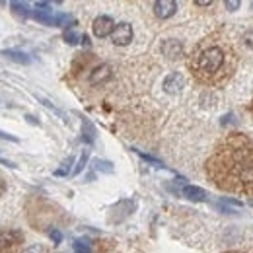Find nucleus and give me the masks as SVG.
<instances>
[{"instance_id": "obj_25", "label": "nucleus", "mask_w": 253, "mask_h": 253, "mask_svg": "<svg viewBox=\"0 0 253 253\" xmlns=\"http://www.w3.org/2000/svg\"><path fill=\"white\" fill-rule=\"evenodd\" d=\"M26 119H28V121H30L32 125H39V121H37L35 117H32V115H26Z\"/></svg>"}, {"instance_id": "obj_16", "label": "nucleus", "mask_w": 253, "mask_h": 253, "mask_svg": "<svg viewBox=\"0 0 253 253\" xmlns=\"http://www.w3.org/2000/svg\"><path fill=\"white\" fill-rule=\"evenodd\" d=\"M63 37H64V41H66V43H70V45H76V43H80V41H82V35H78V33L72 32V30H66Z\"/></svg>"}, {"instance_id": "obj_20", "label": "nucleus", "mask_w": 253, "mask_h": 253, "mask_svg": "<svg viewBox=\"0 0 253 253\" xmlns=\"http://www.w3.org/2000/svg\"><path fill=\"white\" fill-rule=\"evenodd\" d=\"M49 238L53 240V244H55V246H59V244L63 242V234H61L57 228H51V230H49Z\"/></svg>"}, {"instance_id": "obj_18", "label": "nucleus", "mask_w": 253, "mask_h": 253, "mask_svg": "<svg viewBox=\"0 0 253 253\" xmlns=\"http://www.w3.org/2000/svg\"><path fill=\"white\" fill-rule=\"evenodd\" d=\"M70 166H72V158H68L66 162H63V166H61L59 169H55V175H59V177L68 175V173H70Z\"/></svg>"}, {"instance_id": "obj_24", "label": "nucleus", "mask_w": 253, "mask_h": 253, "mask_svg": "<svg viewBox=\"0 0 253 253\" xmlns=\"http://www.w3.org/2000/svg\"><path fill=\"white\" fill-rule=\"evenodd\" d=\"M0 138H6V140H10V142H18V136L8 134V132H2V130H0Z\"/></svg>"}, {"instance_id": "obj_7", "label": "nucleus", "mask_w": 253, "mask_h": 253, "mask_svg": "<svg viewBox=\"0 0 253 253\" xmlns=\"http://www.w3.org/2000/svg\"><path fill=\"white\" fill-rule=\"evenodd\" d=\"M175 12H177V2H173V0H156L154 2V14L162 20L171 18Z\"/></svg>"}, {"instance_id": "obj_11", "label": "nucleus", "mask_w": 253, "mask_h": 253, "mask_svg": "<svg viewBox=\"0 0 253 253\" xmlns=\"http://www.w3.org/2000/svg\"><path fill=\"white\" fill-rule=\"evenodd\" d=\"M2 55H4V57H8V59H10V61H14V63H20V64H30V63H32L30 55H26V53H22V51H12V49H6V51H2Z\"/></svg>"}, {"instance_id": "obj_21", "label": "nucleus", "mask_w": 253, "mask_h": 253, "mask_svg": "<svg viewBox=\"0 0 253 253\" xmlns=\"http://www.w3.org/2000/svg\"><path fill=\"white\" fill-rule=\"evenodd\" d=\"M35 10H37V12H53L49 2H37V4H35Z\"/></svg>"}, {"instance_id": "obj_19", "label": "nucleus", "mask_w": 253, "mask_h": 253, "mask_svg": "<svg viewBox=\"0 0 253 253\" xmlns=\"http://www.w3.org/2000/svg\"><path fill=\"white\" fill-rule=\"evenodd\" d=\"M134 152H136V154H138V156H140V158L144 160V162H148V164H152V166H154V168H164V164H162V162H160V160L152 158V156H148V154H144V152H140V150H134Z\"/></svg>"}, {"instance_id": "obj_17", "label": "nucleus", "mask_w": 253, "mask_h": 253, "mask_svg": "<svg viewBox=\"0 0 253 253\" xmlns=\"http://www.w3.org/2000/svg\"><path fill=\"white\" fill-rule=\"evenodd\" d=\"M72 248H74L76 253H92V248H90L86 242H82V240H76V242L72 244Z\"/></svg>"}, {"instance_id": "obj_8", "label": "nucleus", "mask_w": 253, "mask_h": 253, "mask_svg": "<svg viewBox=\"0 0 253 253\" xmlns=\"http://www.w3.org/2000/svg\"><path fill=\"white\" fill-rule=\"evenodd\" d=\"M111 78V66L109 64H99L90 72V84L92 86H99L103 82H107Z\"/></svg>"}, {"instance_id": "obj_13", "label": "nucleus", "mask_w": 253, "mask_h": 253, "mask_svg": "<svg viewBox=\"0 0 253 253\" xmlns=\"http://www.w3.org/2000/svg\"><path fill=\"white\" fill-rule=\"evenodd\" d=\"M10 8L14 10V14L16 16H22V18H28L30 16V6L26 4V2H10Z\"/></svg>"}, {"instance_id": "obj_9", "label": "nucleus", "mask_w": 253, "mask_h": 253, "mask_svg": "<svg viewBox=\"0 0 253 253\" xmlns=\"http://www.w3.org/2000/svg\"><path fill=\"white\" fill-rule=\"evenodd\" d=\"M162 53H164L168 59L175 61V59H179V57L183 55V45H181L177 39H168V41H164V45H162Z\"/></svg>"}, {"instance_id": "obj_14", "label": "nucleus", "mask_w": 253, "mask_h": 253, "mask_svg": "<svg viewBox=\"0 0 253 253\" xmlns=\"http://www.w3.org/2000/svg\"><path fill=\"white\" fill-rule=\"evenodd\" d=\"M88 156H90V152H88V150H84V152H82V156H80V160H78V164H76V168L72 169V175H78V173L86 168V164H88Z\"/></svg>"}, {"instance_id": "obj_6", "label": "nucleus", "mask_w": 253, "mask_h": 253, "mask_svg": "<svg viewBox=\"0 0 253 253\" xmlns=\"http://www.w3.org/2000/svg\"><path fill=\"white\" fill-rule=\"evenodd\" d=\"M22 240H24V234L20 230H4V232H0V250L14 248V246L22 244Z\"/></svg>"}, {"instance_id": "obj_2", "label": "nucleus", "mask_w": 253, "mask_h": 253, "mask_svg": "<svg viewBox=\"0 0 253 253\" xmlns=\"http://www.w3.org/2000/svg\"><path fill=\"white\" fill-rule=\"evenodd\" d=\"M226 53L224 49L218 45H211L207 49H203L199 55H197V61H195V74H199L201 78L209 80L212 76H216L224 68L226 64Z\"/></svg>"}, {"instance_id": "obj_26", "label": "nucleus", "mask_w": 253, "mask_h": 253, "mask_svg": "<svg viewBox=\"0 0 253 253\" xmlns=\"http://www.w3.org/2000/svg\"><path fill=\"white\" fill-rule=\"evenodd\" d=\"M197 6H203V8H207V6H211V2H195Z\"/></svg>"}, {"instance_id": "obj_12", "label": "nucleus", "mask_w": 253, "mask_h": 253, "mask_svg": "<svg viewBox=\"0 0 253 253\" xmlns=\"http://www.w3.org/2000/svg\"><path fill=\"white\" fill-rule=\"evenodd\" d=\"M82 132H84V140H86V142L92 144L95 140V128L88 119H82Z\"/></svg>"}, {"instance_id": "obj_10", "label": "nucleus", "mask_w": 253, "mask_h": 253, "mask_svg": "<svg viewBox=\"0 0 253 253\" xmlns=\"http://www.w3.org/2000/svg\"><path fill=\"white\" fill-rule=\"evenodd\" d=\"M181 193H183V197H187L189 201H195V203L207 201V193L201 189V187H195V185H185Z\"/></svg>"}, {"instance_id": "obj_27", "label": "nucleus", "mask_w": 253, "mask_h": 253, "mask_svg": "<svg viewBox=\"0 0 253 253\" xmlns=\"http://www.w3.org/2000/svg\"><path fill=\"white\" fill-rule=\"evenodd\" d=\"M250 205H252V207H253V199H250Z\"/></svg>"}, {"instance_id": "obj_5", "label": "nucleus", "mask_w": 253, "mask_h": 253, "mask_svg": "<svg viewBox=\"0 0 253 253\" xmlns=\"http://www.w3.org/2000/svg\"><path fill=\"white\" fill-rule=\"evenodd\" d=\"M183 86H185V78H183V74H179V72H171V74L166 76V80H164V90L171 95L179 94V92L183 90Z\"/></svg>"}, {"instance_id": "obj_4", "label": "nucleus", "mask_w": 253, "mask_h": 253, "mask_svg": "<svg viewBox=\"0 0 253 253\" xmlns=\"http://www.w3.org/2000/svg\"><path fill=\"white\" fill-rule=\"evenodd\" d=\"M111 41L115 45H128L132 41V28H130V24H126V22L117 24L113 33H111Z\"/></svg>"}, {"instance_id": "obj_22", "label": "nucleus", "mask_w": 253, "mask_h": 253, "mask_svg": "<svg viewBox=\"0 0 253 253\" xmlns=\"http://www.w3.org/2000/svg\"><path fill=\"white\" fill-rule=\"evenodd\" d=\"M244 43H246V47H248V49H252L253 51V30L244 35Z\"/></svg>"}, {"instance_id": "obj_1", "label": "nucleus", "mask_w": 253, "mask_h": 253, "mask_svg": "<svg viewBox=\"0 0 253 253\" xmlns=\"http://www.w3.org/2000/svg\"><path fill=\"white\" fill-rule=\"evenodd\" d=\"M209 175L222 189L253 195V142L246 136L226 140L209 162Z\"/></svg>"}, {"instance_id": "obj_15", "label": "nucleus", "mask_w": 253, "mask_h": 253, "mask_svg": "<svg viewBox=\"0 0 253 253\" xmlns=\"http://www.w3.org/2000/svg\"><path fill=\"white\" fill-rule=\"evenodd\" d=\"M94 166H95V169H97V171L113 173V164H111V162H105V160H95Z\"/></svg>"}, {"instance_id": "obj_3", "label": "nucleus", "mask_w": 253, "mask_h": 253, "mask_svg": "<svg viewBox=\"0 0 253 253\" xmlns=\"http://www.w3.org/2000/svg\"><path fill=\"white\" fill-rule=\"evenodd\" d=\"M92 30H94L95 37L103 39V37H107V35L113 33V30H115V22H113L109 16H99V18H95L94 20Z\"/></svg>"}, {"instance_id": "obj_23", "label": "nucleus", "mask_w": 253, "mask_h": 253, "mask_svg": "<svg viewBox=\"0 0 253 253\" xmlns=\"http://www.w3.org/2000/svg\"><path fill=\"white\" fill-rule=\"evenodd\" d=\"M224 6H226L230 12H234V10H238V8H240V2H238V0H228Z\"/></svg>"}]
</instances>
